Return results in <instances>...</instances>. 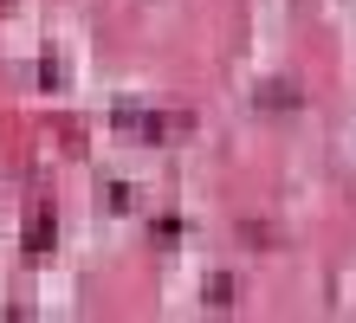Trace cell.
<instances>
[{"mask_svg":"<svg viewBox=\"0 0 356 323\" xmlns=\"http://www.w3.org/2000/svg\"><path fill=\"white\" fill-rule=\"evenodd\" d=\"M207 304H214V310L234 304V285H227V278H207Z\"/></svg>","mask_w":356,"mask_h":323,"instance_id":"obj_1","label":"cell"}]
</instances>
